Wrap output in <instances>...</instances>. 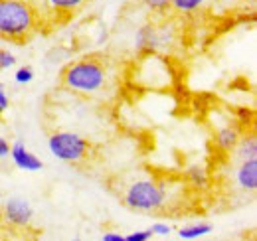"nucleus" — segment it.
<instances>
[{"label": "nucleus", "mask_w": 257, "mask_h": 241, "mask_svg": "<svg viewBox=\"0 0 257 241\" xmlns=\"http://www.w3.org/2000/svg\"><path fill=\"white\" fill-rule=\"evenodd\" d=\"M60 79L69 93L85 99H107L117 87V73L111 61L99 56H85L69 61L62 69Z\"/></svg>", "instance_id": "1"}, {"label": "nucleus", "mask_w": 257, "mask_h": 241, "mask_svg": "<svg viewBox=\"0 0 257 241\" xmlns=\"http://www.w3.org/2000/svg\"><path fill=\"white\" fill-rule=\"evenodd\" d=\"M119 198L128 210L159 213L166 211L172 204V186H168L162 178H157L153 174L128 176L121 184Z\"/></svg>", "instance_id": "2"}, {"label": "nucleus", "mask_w": 257, "mask_h": 241, "mask_svg": "<svg viewBox=\"0 0 257 241\" xmlns=\"http://www.w3.org/2000/svg\"><path fill=\"white\" fill-rule=\"evenodd\" d=\"M42 28V12L32 0H0V40L24 44Z\"/></svg>", "instance_id": "3"}, {"label": "nucleus", "mask_w": 257, "mask_h": 241, "mask_svg": "<svg viewBox=\"0 0 257 241\" xmlns=\"http://www.w3.org/2000/svg\"><path fill=\"white\" fill-rule=\"evenodd\" d=\"M137 87L149 91L170 89L174 83V69L170 61L161 54H143L135 63V71L131 73Z\"/></svg>", "instance_id": "4"}, {"label": "nucleus", "mask_w": 257, "mask_h": 241, "mask_svg": "<svg viewBox=\"0 0 257 241\" xmlns=\"http://www.w3.org/2000/svg\"><path fill=\"white\" fill-rule=\"evenodd\" d=\"M48 151L60 162L79 166L91 158L93 145L75 131H54L48 137Z\"/></svg>", "instance_id": "5"}, {"label": "nucleus", "mask_w": 257, "mask_h": 241, "mask_svg": "<svg viewBox=\"0 0 257 241\" xmlns=\"http://www.w3.org/2000/svg\"><path fill=\"white\" fill-rule=\"evenodd\" d=\"M176 44V26L170 22H147L135 32V52L143 54H164Z\"/></svg>", "instance_id": "6"}, {"label": "nucleus", "mask_w": 257, "mask_h": 241, "mask_svg": "<svg viewBox=\"0 0 257 241\" xmlns=\"http://www.w3.org/2000/svg\"><path fill=\"white\" fill-rule=\"evenodd\" d=\"M0 217L12 229H28L34 221V208L26 198H8L0 210Z\"/></svg>", "instance_id": "7"}, {"label": "nucleus", "mask_w": 257, "mask_h": 241, "mask_svg": "<svg viewBox=\"0 0 257 241\" xmlns=\"http://www.w3.org/2000/svg\"><path fill=\"white\" fill-rule=\"evenodd\" d=\"M241 135H243L241 125L237 120H227L222 127L216 129L212 141H214V147L218 151L224 152V154H229V152L233 151V147L237 145V141H239Z\"/></svg>", "instance_id": "8"}, {"label": "nucleus", "mask_w": 257, "mask_h": 241, "mask_svg": "<svg viewBox=\"0 0 257 241\" xmlns=\"http://www.w3.org/2000/svg\"><path fill=\"white\" fill-rule=\"evenodd\" d=\"M233 182L237 190L251 194L257 190V158L237 160V166L233 170Z\"/></svg>", "instance_id": "9"}, {"label": "nucleus", "mask_w": 257, "mask_h": 241, "mask_svg": "<svg viewBox=\"0 0 257 241\" xmlns=\"http://www.w3.org/2000/svg\"><path fill=\"white\" fill-rule=\"evenodd\" d=\"M8 156L12 158L14 166L20 168V170H24V172H40L44 168L42 158L36 152L30 151L24 143H14L10 147V154Z\"/></svg>", "instance_id": "10"}, {"label": "nucleus", "mask_w": 257, "mask_h": 241, "mask_svg": "<svg viewBox=\"0 0 257 241\" xmlns=\"http://www.w3.org/2000/svg\"><path fill=\"white\" fill-rule=\"evenodd\" d=\"M42 2L46 12L56 18H71L73 14L83 10L85 4H89V0H42Z\"/></svg>", "instance_id": "11"}, {"label": "nucleus", "mask_w": 257, "mask_h": 241, "mask_svg": "<svg viewBox=\"0 0 257 241\" xmlns=\"http://www.w3.org/2000/svg\"><path fill=\"white\" fill-rule=\"evenodd\" d=\"M233 154V160H247V158H257V139L255 133H245L239 137L237 145L233 147V151L229 152Z\"/></svg>", "instance_id": "12"}, {"label": "nucleus", "mask_w": 257, "mask_h": 241, "mask_svg": "<svg viewBox=\"0 0 257 241\" xmlns=\"http://www.w3.org/2000/svg\"><path fill=\"white\" fill-rule=\"evenodd\" d=\"M184 180L188 186H192L194 190H206L210 184V174L206 170V166L202 164H192L184 170Z\"/></svg>", "instance_id": "13"}, {"label": "nucleus", "mask_w": 257, "mask_h": 241, "mask_svg": "<svg viewBox=\"0 0 257 241\" xmlns=\"http://www.w3.org/2000/svg\"><path fill=\"white\" fill-rule=\"evenodd\" d=\"M208 6V0H170V10L178 16H194Z\"/></svg>", "instance_id": "14"}, {"label": "nucleus", "mask_w": 257, "mask_h": 241, "mask_svg": "<svg viewBox=\"0 0 257 241\" xmlns=\"http://www.w3.org/2000/svg\"><path fill=\"white\" fill-rule=\"evenodd\" d=\"M212 233V225L208 221H196V223H190V225H184L178 229V237L180 239H186V241H194V239H200V237H206Z\"/></svg>", "instance_id": "15"}, {"label": "nucleus", "mask_w": 257, "mask_h": 241, "mask_svg": "<svg viewBox=\"0 0 257 241\" xmlns=\"http://www.w3.org/2000/svg\"><path fill=\"white\" fill-rule=\"evenodd\" d=\"M139 2L157 18H164L170 10V0H139Z\"/></svg>", "instance_id": "16"}, {"label": "nucleus", "mask_w": 257, "mask_h": 241, "mask_svg": "<svg viewBox=\"0 0 257 241\" xmlns=\"http://www.w3.org/2000/svg\"><path fill=\"white\" fill-rule=\"evenodd\" d=\"M34 69L30 65H22V67H18L16 71H14V83H18V85H28V83H32L34 81Z\"/></svg>", "instance_id": "17"}, {"label": "nucleus", "mask_w": 257, "mask_h": 241, "mask_svg": "<svg viewBox=\"0 0 257 241\" xmlns=\"http://www.w3.org/2000/svg\"><path fill=\"white\" fill-rule=\"evenodd\" d=\"M16 63H18V60H16V56H14L10 50L0 48V71H8V69H12Z\"/></svg>", "instance_id": "18"}, {"label": "nucleus", "mask_w": 257, "mask_h": 241, "mask_svg": "<svg viewBox=\"0 0 257 241\" xmlns=\"http://www.w3.org/2000/svg\"><path fill=\"white\" fill-rule=\"evenodd\" d=\"M151 231H153V237H168L174 231V227L166 221H157L151 225Z\"/></svg>", "instance_id": "19"}, {"label": "nucleus", "mask_w": 257, "mask_h": 241, "mask_svg": "<svg viewBox=\"0 0 257 241\" xmlns=\"http://www.w3.org/2000/svg\"><path fill=\"white\" fill-rule=\"evenodd\" d=\"M149 239H153L151 227L149 229H139V231H133V233L125 235V241H149Z\"/></svg>", "instance_id": "20"}, {"label": "nucleus", "mask_w": 257, "mask_h": 241, "mask_svg": "<svg viewBox=\"0 0 257 241\" xmlns=\"http://www.w3.org/2000/svg\"><path fill=\"white\" fill-rule=\"evenodd\" d=\"M10 109V97H8V91L6 87L0 83V117Z\"/></svg>", "instance_id": "21"}, {"label": "nucleus", "mask_w": 257, "mask_h": 241, "mask_svg": "<svg viewBox=\"0 0 257 241\" xmlns=\"http://www.w3.org/2000/svg\"><path fill=\"white\" fill-rule=\"evenodd\" d=\"M10 154V143H8V139L6 137H2L0 135V160L2 158H6Z\"/></svg>", "instance_id": "22"}, {"label": "nucleus", "mask_w": 257, "mask_h": 241, "mask_svg": "<svg viewBox=\"0 0 257 241\" xmlns=\"http://www.w3.org/2000/svg\"><path fill=\"white\" fill-rule=\"evenodd\" d=\"M101 241H125V235L115 233V231H105V233L101 235Z\"/></svg>", "instance_id": "23"}, {"label": "nucleus", "mask_w": 257, "mask_h": 241, "mask_svg": "<svg viewBox=\"0 0 257 241\" xmlns=\"http://www.w3.org/2000/svg\"><path fill=\"white\" fill-rule=\"evenodd\" d=\"M212 2H216V4H220V2H224V0H212Z\"/></svg>", "instance_id": "24"}]
</instances>
